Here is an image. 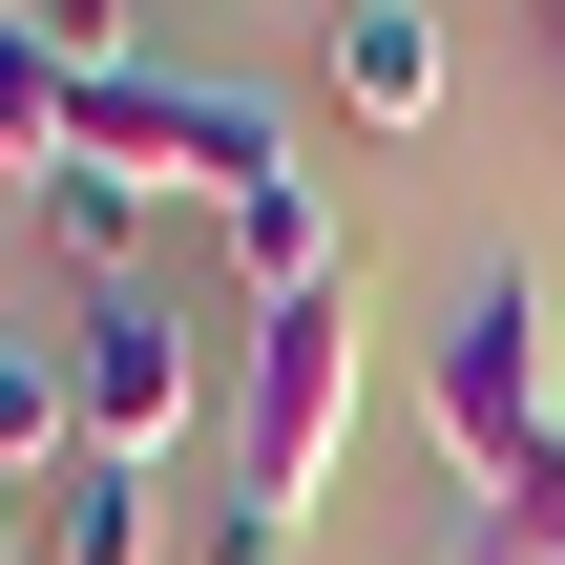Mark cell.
<instances>
[{"instance_id": "obj_1", "label": "cell", "mask_w": 565, "mask_h": 565, "mask_svg": "<svg viewBox=\"0 0 565 565\" xmlns=\"http://www.w3.org/2000/svg\"><path fill=\"white\" fill-rule=\"evenodd\" d=\"M419 419H440V461L482 482V503H524L565 461V294L503 252V273H461V315L419 335Z\"/></svg>"}, {"instance_id": "obj_2", "label": "cell", "mask_w": 565, "mask_h": 565, "mask_svg": "<svg viewBox=\"0 0 565 565\" xmlns=\"http://www.w3.org/2000/svg\"><path fill=\"white\" fill-rule=\"evenodd\" d=\"M335 440H356V273H315V294L252 315V356H231V503L315 524L335 503Z\"/></svg>"}, {"instance_id": "obj_3", "label": "cell", "mask_w": 565, "mask_h": 565, "mask_svg": "<svg viewBox=\"0 0 565 565\" xmlns=\"http://www.w3.org/2000/svg\"><path fill=\"white\" fill-rule=\"evenodd\" d=\"M84 168H126L147 210H252V189H294V105L210 84V63H126V84H84Z\"/></svg>"}, {"instance_id": "obj_4", "label": "cell", "mask_w": 565, "mask_h": 565, "mask_svg": "<svg viewBox=\"0 0 565 565\" xmlns=\"http://www.w3.org/2000/svg\"><path fill=\"white\" fill-rule=\"evenodd\" d=\"M63 419H84V461H147L168 482V440L210 419V356H189V315L126 273V294H84V335H63Z\"/></svg>"}, {"instance_id": "obj_5", "label": "cell", "mask_w": 565, "mask_h": 565, "mask_svg": "<svg viewBox=\"0 0 565 565\" xmlns=\"http://www.w3.org/2000/svg\"><path fill=\"white\" fill-rule=\"evenodd\" d=\"M315 84H335L356 126H440V0H335Z\"/></svg>"}, {"instance_id": "obj_6", "label": "cell", "mask_w": 565, "mask_h": 565, "mask_svg": "<svg viewBox=\"0 0 565 565\" xmlns=\"http://www.w3.org/2000/svg\"><path fill=\"white\" fill-rule=\"evenodd\" d=\"M42 565H168V482L147 461H63L42 482Z\"/></svg>"}, {"instance_id": "obj_7", "label": "cell", "mask_w": 565, "mask_h": 565, "mask_svg": "<svg viewBox=\"0 0 565 565\" xmlns=\"http://www.w3.org/2000/svg\"><path fill=\"white\" fill-rule=\"evenodd\" d=\"M21 210H42V252H63L84 294H126V252H147V189H126V168H84V147H63Z\"/></svg>"}, {"instance_id": "obj_8", "label": "cell", "mask_w": 565, "mask_h": 565, "mask_svg": "<svg viewBox=\"0 0 565 565\" xmlns=\"http://www.w3.org/2000/svg\"><path fill=\"white\" fill-rule=\"evenodd\" d=\"M231 273H252V315H273V294H315V273H356V252H335V210H315V168L231 210Z\"/></svg>"}, {"instance_id": "obj_9", "label": "cell", "mask_w": 565, "mask_h": 565, "mask_svg": "<svg viewBox=\"0 0 565 565\" xmlns=\"http://www.w3.org/2000/svg\"><path fill=\"white\" fill-rule=\"evenodd\" d=\"M84 461V419H63V356H0V545H21V503Z\"/></svg>"}, {"instance_id": "obj_10", "label": "cell", "mask_w": 565, "mask_h": 565, "mask_svg": "<svg viewBox=\"0 0 565 565\" xmlns=\"http://www.w3.org/2000/svg\"><path fill=\"white\" fill-rule=\"evenodd\" d=\"M63 147H84V84H63V63H42V42H21V21H0V168H21V189H42V168H63Z\"/></svg>"}, {"instance_id": "obj_11", "label": "cell", "mask_w": 565, "mask_h": 565, "mask_svg": "<svg viewBox=\"0 0 565 565\" xmlns=\"http://www.w3.org/2000/svg\"><path fill=\"white\" fill-rule=\"evenodd\" d=\"M0 21H21L63 84H126V0H0Z\"/></svg>"}, {"instance_id": "obj_12", "label": "cell", "mask_w": 565, "mask_h": 565, "mask_svg": "<svg viewBox=\"0 0 565 565\" xmlns=\"http://www.w3.org/2000/svg\"><path fill=\"white\" fill-rule=\"evenodd\" d=\"M294 545H315V524H273V503H210V545H189V565H294Z\"/></svg>"}, {"instance_id": "obj_13", "label": "cell", "mask_w": 565, "mask_h": 565, "mask_svg": "<svg viewBox=\"0 0 565 565\" xmlns=\"http://www.w3.org/2000/svg\"><path fill=\"white\" fill-rule=\"evenodd\" d=\"M482 524H524V565H565V461L524 482V503H482Z\"/></svg>"}, {"instance_id": "obj_14", "label": "cell", "mask_w": 565, "mask_h": 565, "mask_svg": "<svg viewBox=\"0 0 565 565\" xmlns=\"http://www.w3.org/2000/svg\"><path fill=\"white\" fill-rule=\"evenodd\" d=\"M461 565H524V524H461Z\"/></svg>"}, {"instance_id": "obj_15", "label": "cell", "mask_w": 565, "mask_h": 565, "mask_svg": "<svg viewBox=\"0 0 565 565\" xmlns=\"http://www.w3.org/2000/svg\"><path fill=\"white\" fill-rule=\"evenodd\" d=\"M545 42H565V0H545Z\"/></svg>"}, {"instance_id": "obj_16", "label": "cell", "mask_w": 565, "mask_h": 565, "mask_svg": "<svg viewBox=\"0 0 565 565\" xmlns=\"http://www.w3.org/2000/svg\"><path fill=\"white\" fill-rule=\"evenodd\" d=\"M0 565H21V545H0Z\"/></svg>"}]
</instances>
